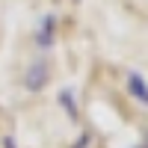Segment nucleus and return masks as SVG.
<instances>
[{
	"label": "nucleus",
	"instance_id": "4",
	"mask_svg": "<svg viewBox=\"0 0 148 148\" xmlns=\"http://www.w3.org/2000/svg\"><path fill=\"white\" fill-rule=\"evenodd\" d=\"M59 101L65 104V113L71 116V119H77V107H74V98H71V92L65 89V92H59Z\"/></svg>",
	"mask_w": 148,
	"mask_h": 148
},
{
	"label": "nucleus",
	"instance_id": "1",
	"mask_svg": "<svg viewBox=\"0 0 148 148\" xmlns=\"http://www.w3.org/2000/svg\"><path fill=\"white\" fill-rule=\"evenodd\" d=\"M47 80H51V65H47V59H33L27 65V71H24V86H27L30 92H39V89L47 86Z\"/></svg>",
	"mask_w": 148,
	"mask_h": 148
},
{
	"label": "nucleus",
	"instance_id": "5",
	"mask_svg": "<svg viewBox=\"0 0 148 148\" xmlns=\"http://www.w3.org/2000/svg\"><path fill=\"white\" fill-rule=\"evenodd\" d=\"M89 139H92V136H89V133H83V136H80L77 142H74V148H86V145H89Z\"/></svg>",
	"mask_w": 148,
	"mask_h": 148
},
{
	"label": "nucleus",
	"instance_id": "3",
	"mask_svg": "<svg viewBox=\"0 0 148 148\" xmlns=\"http://www.w3.org/2000/svg\"><path fill=\"white\" fill-rule=\"evenodd\" d=\"M36 42H39L42 47H51L53 45V15H45L42 18V27H39V33H36Z\"/></svg>",
	"mask_w": 148,
	"mask_h": 148
},
{
	"label": "nucleus",
	"instance_id": "2",
	"mask_svg": "<svg viewBox=\"0 0 148 148\" xmlns=\"http://www.w3.org/2000/svg\"><path fill=\"white\" fill-rule=\"evenodd\" d=\"M127 92H130L133 98H139L142 104H148V86H145V80L139 77L136 71H130V74H127Z\"/></svg>",
	"mask_w": 148,
	"mask_h": 148
},
{
	"label": "nucleus",
	"instance_id": "6",
	"mask_svg": "<svg viewBox=\"0 0 148 148\" xmlns=\"http://www.w3.org/2000/svg\"><path fill=\"white\" fill-rule=\"evenodd\" d=\"M139 148H148V145H139Z\"/></svg>",
	"mask_w": 148,
	"mask_h": 148
}]
</instances>
